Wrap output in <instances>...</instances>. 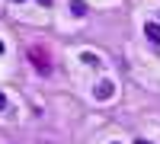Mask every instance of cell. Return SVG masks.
<instances>
[{
	"label": "cell",
	"mask_w": 160,
	"mask_h": 144,
	"mask_svg": "<svg viewBox=\"0 0 160 144\" xmlns=\"http://www.w3.org/2000/svg\"><path fill=\"white\" fill-rule=\"evenodd\" d=\"M144 32H148L154 42H160V26H144Z\"/></svg>",
	"instance_id": "1"
},
{
	"label": "cell",
	"mask_w": 160,
	"mask_h": 144,
	"mask_svg": "<svg viewBox=\"0 0 160 144\" xmlns=\"http://www.w3.org/2000/svg\"><path fill=\"white\" fill-rule=\"evenodd\" d=\"M3 106H7V99H3V96H0V109H3Z\"/></svg>",
	"instance_id": "2"
},
{
	"label": "cell",
	"mask_w": 160,
	"mask_h": 144,
	"mask_svg": "<svg viewBox=\"0 0 160 144\" xmlns=\"http://www.w3.org/2000/svg\"><path fill=\"white\" fill-rule=\"evenodd\" d=\"M0 51H3V45H0Z\"/></svg>",
	"instance_id": "3"
}]
</instances>
